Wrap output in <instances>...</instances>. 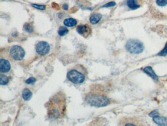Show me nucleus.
Instances as JSON below:
<instances>
[{
  "instance_id": "4be33fe9",
  "label": "nucleus",
  "mask_w": 167,
  "mask_h": 126,
  "mask_svg": "<svg viewBox=\"0 0 167 126\" xmlns=\"http://www.w3.org/2000/svg\"><path fill=\"white\" fill-rule=\"evenodd\" d=\"M116 5V3L114 2V1H110V2H109V3L106 4H104L103 6V7H114Z\"/></svg>"
},
{
  "instance_id": "ddd939ff",
  "label": "nucleus",
  "mask_w": 167,
  "mask_h": 126,
  "mask_svg": "<svg viewBox=\"0 0 167 126\" xmlns=\"http://www.w3.org/2000/svg\"><path fill=\"white\" fill-rule=\"evenodd\" d=\"M63 23L66 26L71 27H74L77 25V21L74 18H67L64 20Z\"/></svg>"
},
{
  "instance_id": "423d86ee",
  "label": "nucleus",
  "mask_w": 167,
  "mask_h": 126,
  "mask_svg": "<svg viewBox=\"0 0 167 126\" xmlns=\"http://www.w3.org/2000/svg\"><path fill=\"white\" fill-rule=\"evenodd\" d=\"M35 50L39 55H44L50 51V46L47 42L41 41L36 45Z\"/></svg>"
},
{
  "instance_id": "7ed1b4c3",
  "label": "nucleus",
  "mask_w": 167,
  "mask_h": 126,
  "mask_svg": "<svg viewBox=\"0 0 167 126\" xmlns=\"http://www.w3.org/2000/svg\"><path fill=\"white\" fill-rule=\"evenodd\" d=\"M87 75L86 69L82 65L78 64L68 71L67 77L70 81L77 84L83 83L86 79Z\"/></svg>"
},
{
  "instance_id": "6ab92c4d",
  "label": "nucleus",
  "mask_w": 167,
  "mask_h": 126,
  "mask_svg": "<svg viewBox=\"0 0 167 126\" xmlns=\"http://www.w3.org/2000/svg\"><path fill=\"white\" fill-rule=\"evenodd\" d=\"M156 3L158 6L164 7L167 5V0H156Z\"/></svg>"
},
{
  "instance_id": "b1692460",
  "label": "nucleus",
  "mask_w": 167,
  "mask_h": 126,
  "mask_svg": "<svg viewBox=\"0 0 167 126\" xmlns=\"http://www.w3.org/2000/svg\"><path fill=\"white\" fill-rule=\"evenodd\" d=\"M52 7L53 8H55V9H57L56 8H58V10H59L60 9V7L56 3H53L52 4Z\"/></svg>"
},
{
  "instance_id": "5701e85b",
  "label": "nucleus",
  "mask_w": 167,
  "mask_h": 126,
  "mask_svg": "<svg viewBox=\"0 0 167 126\" xmlns=\"http://www.w3.org/2000/svg\"><path fill=\"white\" fill-rule=\"evenodd\" d=\"M159 115V112L157 110H154V111H152V112H151L149 114V116L151 117H154L155 116H157V115Z\"/></svg>"
},
{
  "instance_id": "a211bd4d",
  "label": "nucleus",
  "mask_w": 167,
  "mask_h": 126,
  "mask_svg": "<svg viewBox=\"0 0 167 126\" xmlns=\"http://www.w3.org/2000/svg\"><path fill=\"white\" fill-rule=\"evenodd\" d=\"M31 5H32L33 7L36 8V9H38V10H45V6H44V5L35 4H33Z\"/></svg>"
},
{
  "instance_id": "9b49d317",
  "label": "nucleus",
  "mask_w": 167,
  "mask_h": 126,
  "mask_svg": "<svg viewBox=\"0 0 167 126\" xmlns=\"http://www.w3.org/2000/svg\"><path fill=\"white\" fill-rule=\"evenodd\" d=\"M102 18V15L99 13H95L91 15L90 22L92 24H96L99 23Z\"/></svg>"
},
{
  "instance_id": "0eeeda50",
  "label": "nucleus",
  "mask_w": 167,
  "mask_h": 126,
  "mask_svg": "<svg viewBox=\"0 0 167 126\" xmlns=\"http://www.w3.org/2000/svg\"><path fill=\"white\" fill-rule=\"evenodd\" d=\"M77 31L80 35H81L85 38H86L90 35L92 30L89 25L85 24L79 25L77 27Z\"/></svg>"
},
{
  "instance_id": "20e7f679",
  "label": "nucleus",
  "mask_w": 167,
  "mask_h": 126,
  "mask_svg": "<svg viewBox=\"0 0 167 126\" xmlns=\"http://www.w3.org/2000/svg\"><path fill=\"white\" fill-rule=\"evenodd\" d=\"M126 48L130 53L139 54L144 51V46L140 40L130 39L126 42Z\"/></svg>"
},
{
  "instance_id": "f8f14e48",
  "label": "nucleus",
  "mask_w": 167,
  "mask_h": 126,
  "mask_svg": "<svg viewBox=\"0 0 167 126\" xmlns=\"http://www.w3.org/2000/svg\"><path fill=\"white\" fill-rule=\"evenodd\" d=\"M32 96H33V93L30 90L27 88L24 89L22 92V97L24 100L25 101H29L32 98Z\"/></svg>"
},
{
  "instance_id": "f3484780",
  "label": "nucleus",
  "mask_w": 167,
  "mask_h": 126,
  "mask_svg": "<svg viewBox=\"0 0 167 126\" xmlns=\"http://www.w3.org/2000/svg\"><path fill=\"white\" fill-rule=\"evenodd\" d=\"M9 82L8 78L7 76L5 75H0V83L1 85H7Z\"/></svg>"
},
{
  "instance_id": "6e6552de",
  "label": "nucleus",
  "mask_w": 167,
  "mask_h": 126,
  "mask_svg": "<svg viewBox=\"0 0 167 126\" xmlns=\"http://www.w3.org/2000/svg\"><path fill=\"white\" fill-rule=\"evenodd\" d=\"M11 69V65L9 61L4 59L0 60V71L3 73H7Z\"/></svg>"
},
{
  "instance_id": "f257e3e1",
  "label": "nucleus",
  "mask_w": 167,
  "mask_h": 126,
  "mask_svg": "<svg viewBox=\"0 0 167 126\" xmlns=\"http://www.w3.org/2000/svg\"><path fill=\"white\" fill-rule=\"evenodd\" d=\"M48 117L52 119H61L66 114V96L63 92H58L46 103Z\"/></svg>"
},
{
  "instance_id": "aec40b11",
  "label": "nucleus",
  "mask_w": 167,
  "mask_h": 126,
  "mask_svg": "<svg viewBox=\"0 0 167 126\" xmlns=\"http://www.w3.org/2000/svg\"><path fill=\"white\" fill-rule=\"evenodd\" d=\"M158 55L162 56H164L167 55V42L166 43V45L165 46L163 50H161L160 52L158 54Z\"/></svg>"
},
{
  "instance_id": "f03ea898",
  "label": "nucleus",
  "mask_w": 167,
  "mask_h": 126,
  "mask_svg": "<svg viewBox=\"0 0 167 126\" xmlns=\"http://www.w3.org/2000/svg\"><path fill=\"white\" fill-rule=\"evenodd\" d=\"M88 104L95 107H104L110 103L109 99L106 96V91L100 85L94 84L85 97Z\"/></svg>"
},
{
  "instance_id": "393cba45",
  "label": "nucleus",
  "mask_w": 167,
  "mask_h": 126,
  "mask_svg": "<svg viewBox=\"0 0 167 126\" xmlns=\"http://www.w3.org/2000/svg\"><path fill=\"white\" fill-rule=\"evenodd\" d=\"M63 7L65 10H67L68 9V6L65 4H63Z\"/></svg>"
},
{
  "instance_id": "39448f33",
  "label": "nucleus",
  "mask_w": 167,
  "mask_h": 126,
  "mask_svg": "<svg viewBox=\"0 0 167 126\" xmlns=\"http://www.w3.org/2000/svg\"><path fill=\"white\" fill-rule=\"evenodd\" d=\"M10 55L13 59L20 61L24 58L25 50L20 46L15 45L11 47L10 51Z\"/></svg>"
},
{
  "instance_id": "412c9836",
  "label": "nucleus",
  "mask_w": 167,
  "mask_h": 126,
  "mask_svg": "<svg viewBox=\"0 0 167 126\" xmlns=\"http://www.w3.org/2000/svg\"><path fill=\"white\" fill-rule=\"evenodd\" d=\"M36 81V80L35 78L32 77V78H30L27 80H26V83L27 84H33Z\"/></svg>"
},
{
  "instance_id": "9d476101",
  "label": "nucleus",
  "mask_w": 167,
  "mask_h": 126,
  "mask_svg": "<svg viewBox=\"0 0 167 126\" xmlns=\"http://www.w3.org/2000/svg\"><path fill=\"white\" fill-rule=\"evenodd\" d=\"M153 121L159 126H167V118L157 115L153 117Z\"/></svg>"
},
{
  "instance_id": "4468645a",
  "label": "nucleus",
  "mask_w": 167,
  "mask_h": 126,
  "mask_svg": "<svg viewBox=\"0 0 167 126\" xmlns=\"http://www.w3.org/2000/svg\"><path fill=\"white\" fill-rule=\"evenodd\" d=\"M128 7L132 10H136L140 7V5L138 4L137 0H127Z\"/></svg>"
},
{
  "instance_id": "1a4fd4ad",
  "label": "nucleus",
  "mask_w": 167,
  "mask_h": 126,
  "mask_svg": "<svg viewBox=\"0 0 167 126\" xmlns=\"http://www.w3.org/2000/svg\"><path fill=\"white\" fill-rule=\"evenodd\" d=\"M143 71H144V72H145L146 74H147L149 76H150L151 78H152V79H154V81H157L158 80V77L155 73L151 67H149V66L145 67L143 69Z\"/></svg>"
},
{
  "instance_id": "dca6fc26",
  "label": "nucleus",
  "mask_w": 167,
  "mask_h": 126,
  "mask_svg": "<svg viewBox=\"0 0 167 126\" xmlns=\"http://www.w3.org/2000/svg\"><path fill=\"white\" fill-rule=\"evenodd\" d=\"M24 29L27 32L32 33L33 31V24L30 23H26L24 25Z\"/></svg>"
},
{
  "instance_id": "2eb2a0df",
  "label": "nucleus",
  "mask_w": 167,
  "mask_h": 126,
  "mask_svg": "<svg viewBox=\"0 0 167 126\" xmlns=\"http://www.w3.org/2000/svg\"><path fill=\"white\" fill-rule=\"evenodd\" d=\"M69 30L67 28L65 27L61 26L58 30V34L60 36H64L65 35H67L68 33Z\"/></svg>"
}]
</instances>
